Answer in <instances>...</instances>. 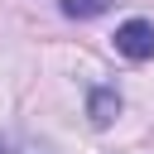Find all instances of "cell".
Here are the masks:
<instances>
[{
    "label": "cell",
    "mask_w": 154,
    "mask_h": 154,
    "mask_svg": "<svg viewBox=\"0 0 154 154\" xmlns=\"http://www.w3.org/2000/svg\"><path fill=\"white\" fill-rule=\"evenodd\" d=\"M116 53H125L130 63L154 58V24H149V19H125V24L116 29Z\"/></svg>",
    "instance_id": "obj_1"
},
{
    "label": "cell",
    "mask_w": 154,
    "mask_h": 154,
    "mask_svg": "<svg viewBox=\"0 0 154 154\" xmlns=\"http://www.w3.org/2000/svg\"><path fill=\"white\" fill-rule=\"evenodd\" d=\"M116 116H120V96H116V87H91V96H87V120H91L96 130H106Z\"/></svg>",
    "instance_id": "obj_2"
},
{
    "label": "cell",
    "mask_w": 154,
    "mask_h": 154,
    "mask_svg": "<svg viewBox=\"0 0 154 154\" xmlns=\"http://www.w3.org/2000/svg\"><path fill=\"white\" fill-rule=\"evenodd\" d=\"M116 0H63V14H72V19H96V14H106Z\"/></svg>",
    "instance_id": "obj_3"
},
{
    "label": "cell",
    "mask_w": 154,
    "mask_h": 154,
    "mask_svg": "<svg viewBox=\"0 0 154 154\" xmlns=\"http://www.w3.org/2000/svg\"><path fill=\"white\" fill-rule=\"evenodd\" d=\"M14 154H43V149H34V144H24V149H14Z\"/></svg>",
    "instance_id": "obj_4"
}]
</instances>
